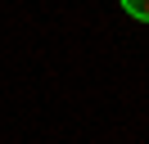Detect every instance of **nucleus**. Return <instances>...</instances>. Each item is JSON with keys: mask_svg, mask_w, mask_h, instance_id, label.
<instances>
[{"mask_svg": "<svg viewBox=\"0 0 149 144\" xmlns=\"http://www.w3.org/2000/svg\"><path fill=\"white\" fill-rule=\"evenodd\" d=\"M122 9H127L131 18H136V23H149V0H118Z\"/></svg>", "mask_w": 149, "mask_h": 144, "instance_id": "1", "label": "nucleus"}]
</instances>
